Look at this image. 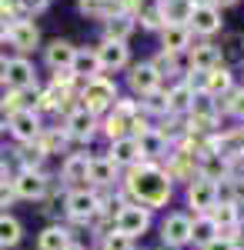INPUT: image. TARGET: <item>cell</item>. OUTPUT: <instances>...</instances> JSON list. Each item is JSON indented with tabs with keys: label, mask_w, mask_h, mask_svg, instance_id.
<instances>
[{
	"label": "cell",
	"mask_w": 244,
	"mask_h": 250,
	"mask_svg": "<svg viewBox=\"0 0 244 250\" xmlns=\"http://www.w3.org/2000/svg\"><path fill=\"white\" fill-rule=\"evenodd\" d=\"M124 184H127V193L137 200V207L154 210L171 200V180L157 164H134Z\"/></svg>",
	"instance_id": "cell-1"
},
{
	"label": "cell",
	"mask_w": 244,
	"mask_h": 250,
	"mask_svg": "<svg viewBox=\"0 0 244 250\" xmlns=\"http://www.w3.org/2000/svg\"><path fill=\"white\" fill-rule=\"evenodd\" d=\"M117 97H121V94H117V83H114L111 77L100 74V77H91L84 87H80V100H84L80 107L91 110V114L97 117V114H104V110H111Z\"/></svg>",
	"instance_id": "cell-2"
},
{
	"label": "cell",
	"mask_w": 244,
	"mask_h": 250,
	"mask_svg": "<svg viewBox=\"0 0 244 250\" xmlns=\"http://www.w3.org/2000/svg\"><path fill=\"white\" fill-rule=\"evenodd\" d=\"M150 227V210L147 207H137V204H131V207H121V210L114 213V233H124V237H141V233Z\"/></svg>",
	"instance_id": "cell-3"
},
{
	"label": "cell",
	"mask_w": 244,
	"mask_h": 250,
	"mask_svg": "<svg viewBox=\"0 0 244 250\" xmlns=\"http://www.w3.org/2000/svg\"><path fill=\"white\" fill-rule=\"evenodd\" d=\"M7 130L14 134V140H20V144H34L40 137V114L34 110V107H24V110H14L10 114V124H7Z\"/></svg>",
	"instance_id": "cell-4"
},
{
	"label": "cell",
	"mask_w": 244,
	"mask_h": 250,
	"mask_svg": "<svg viewBox=\"0 0 244 250\" xmlns=\"http://www.w3.org/2000/svg\"><path fill=\"white\" fill-rule=\"evenodd\" d=\"M7 90H37V70L27 57H14L7 60Z\"/></svg>",
	"instance_id": "cell-5"
},
{
	"label": "cell",
	"mask_w": 244,
	"mask_h": 250,
	"mask_svg": "<svg viewBox=\"0 0 244 250\" xmlns=\"http://www.w3.org/2000/svg\"><path fill=\"white\" fill-rule=\"evenodd\" d=\"M94 50H97V60H100V74L131 67V47L121 43V40H104L100 47H94Z\"/></svg>",
	"instance_id": "cell-6"
},
{
	"label": "cell",
	"mask_w": 244,
	"mask_h": 250,
	"mask_svg": "<svg viewBox=\"0 0 244 250\" xmlns=\"http://www.w3.org/2000/svg\"><path fill=\"white\" fill-rule=\"evenodd\" d=\"M10 187H14V197H24V200H40V197H47V177L40 170H20L14 180H10Z\"/></svg>",
	"instance_id": "cell-7"
},
{
	"label": "cell",
	"mask_w": 244,
	"mask_h": 250,
	"mask_svg": "<svg viewBox=\"0 0 244 250\" xmlns=\"http://www.w3.org/2000/svg\"><path fill=\"white\" fill-rule=\"evenodd\" d=\"M191 34H201V37H214L221 27H224V20H221V7H194L191 10V20H188Z\"/></svg>",
	"instance_id": "cell-8"
},
{
	"label": "cell",
	"mask_w": 244,
	"mask_h": 250,
	"mask_svg": "<svg viewBox=\"0 0 244 250\" xmlns=\"http://www.w3.org/2000/svg\"><path fill=\"white\" fill-rule=\"evenodd\" d=\"M188 204H191L197 213H211L214 207H218V184H214V180H204V177L191 180V187H188Z\"/></svg>",
	"instance_id": "cell-9"
},
{
	"label": "cell",
	"mask_w": 244,
	"mask_h": 250,
	"mask_svg": "<svg viewBox=\"0 0 244 250\" xmlns=\"http://www.w3.org/2000/svg\"><path fill=\"white\" fill-rule=\"evenodd\" d=\"M64 204H67L64 210L71 213L74 220H91V217H97V213H100V197H97V193H91V190H71Z\"/></svg>",
	"instance_id": "cell-10"
},
{
	"label": "cell",
	"mask_w": 244,
	"mask_h": 250,
	"mask_svg": "<svg viewBox=\"0 0 244 250\" xmlns=\"http://www.w3.org/2000/svg\"><path fill=\"white\" fill-rule=\"evenodd\" d=\"M10 43L17 47L20 54H30L40 47V27L34 20H10Z\"/></svg>",
	"instance_id": "cell-11"
},
{
	"label": "cell",
	"mask_w": 244,
	"mask_h": 250,
	"mask_svg": "<svg viewBox=\"0 0 244 250\" xmlns=\"http://www.w3.org/2000/svg\"><path fill=\"white\" fill-rule=\"evenodd\" d=\"M127 87H131V94L147 97V94H154V90L161 87V77L154 74V67L144 60V63H134V67H131V74H127Z\"/></svg>",
	"instance_id": "cell-12"
},
{
	"label": "cell",
	"mask_w": 244,
	"mask_h": 250,
	"mask_svg": "<svg viewBox=\"0 0 244 250\" xmlns=\"http://www.w3.org/2000/svg\"><path fill=\"white\" fill-rule=\"evenodd\" d=\"M188 47H191V27L188 23H164L161 27V50L181 57Z\"/></svg>",
	"instance_id": "cell-13"
},
{
	"label": "cell",
	"mask_w": 244,
	"mask_h": 250,
	"mask_svg": "<svg viewBox=\"0 0 244 250\" xmlns=\"http://www.w3.org/2000/svg\"><path fill=\"white\" fill-rule=\"evenodd\" d=\"M161 237H164V247H181L191 240V217L188 213H171L168 220L161 224Z\"/></svg>",
	"instance_id": "cell-14"
},
{
	"label": "cell",
	"mask_w": 244,
	"mask_h": 250,
	"mask_svg": "<svg viewBox=\"0 0 244 250\" xmlns=\"http://www.w3.org/2000/svg\"><path fill=\"white\" fill-rule=\"evenodd\" d=\"M218 47V57H221V67H241L244 63V34L241 30H231L221 37V43H214Z\"/></svg>",
	"instance_id": "cell-15"
},
{
	"label": "cell",
	"mask_w": 244,
	"mask_h": 250,
	"mask_svg": "<svg viewBox=\"0 0 244 250\" xmlns=\"http://www.w3.org/2000/svg\"><path fill=\"white\" fill-rule=\"evenodd\" d=\"M201 94L204 97H224L231 94V87H234V74L227 70V67H214V70H207V74H201Z\"/></svg>",
	"instance_id": "cell-16"
},
{
	"label": "cell",
	"mask_w": 244,
	"mask_h": 250,
	"mask_svg": "<svg viewBox=\"0 0 244 250\" xmlns=\"http://www.w3.org/2000/svg\"><path fill=\"white\" fill-rule=\"evenodd\" d=\"M97 134V117L91 110H84V107H77L67 114V137H74V140H91Z\"/></svg>",
	"instance_id": "cell-17"
},
{
	"label": "cell",
	"mask_w": 244,
	"mask_h": 250,
	"mask_svg": "<svg viewBox=\"0 0 244 250\" xmlns=\"http://www.w3.org/2000/svg\"><path fill=\"white\" fill-rule=\"evenodd\" d=\"M168 180H194V173H197V157H194V150H177V154H171L168 160Z\"/></svg>",
	"instance_id": "cell-18"
},
{
	"label": "cell",
	"mask_w": 244,
	"mask_h": 250,
	"mask_svg": "<svg viewBox=\"0 0 244 250\" xmlns=\"http://www.w3.org/2000/svg\"><path fill=\"white\" fill-rule=\"evenodd\" d=\"M74 54H77V47L71 43V40H50L47 47H44V60H47V67L50 70H64V67H71L74 63Z\"/></svg>",
	"instance_id": "cell-19"
},
{
	"label": "cell",
	"mask_w": 244,
	"mask_h": 250,
	"mask_svg": "<svg viewBox=\"0 0 244 250\" xmlns=\"http://www.w3.org/2000/svg\"><path fill=\"white\" fill-rule=\"evenodd\" d=\"M188 63H191V74H207L214 70L221 57H218V47L214 43H197V47H188Z\"/></svg>",
	"instance_id": "cell-20"
},
{
	"label": "cell",
	"mask_w": 244,
	"mask_h": 250,
	"mask_svg": "<svg viewBox=\"0 0 244 250\" xmlns=\"http://www.w3.org/2000/svg\"><path fill=\"white\" fill-rule=\"evenodd\" d=\"M134 30H137V20L131 14H124V10H117L114 17L104 20V40H121V43H127Z\"/></svg>",
	"instance_id": "cell-21"
},
{
	"label": "cell",
	"mask_w": 244,
	"mask_h": 250,
	"mask_svg": "<svg viewBox=\"0 0 244 250\" xmlns=\"http://www.w3.org/2000/svg\"><path fill=\"white\" fill-rule=\"evenodd\" d=\"M111 160L117 167H134L141 164V147H137V137H121L111 144Z\"/></svg>",
	"instance_id": "cell-22"
},
{
	"label": "cell",
	"mask_w": 244,
	"mask_h": 250,
	"mask_svg": "<svg viewBox=\"0 0 244 250\" xmlns=\"http://www.w3.org/2000/svg\"><path fill=\"white\" fill-rule=\"evenodd\" d=\"M194 97H197V90H194V83H191V80L174 83V87L168 90V110H171V114H184V110H191Z\"/></svg>",
	"instance_id": "cell-23"
},
{
	"label": "cell",
	"mask_w": 244,
	"mask_h": 250,
	"mask_svg": "<svg viewBox=\"0 0 244 250\" xmlns=\"http://www.w3.org/2000/svg\"><path fill=\"white\" fill-rule=\"evenodd\" d=\"M71 70L77 74V80H80V77H84V80L100 77V60H97V50H80V47H77Z\"/></svg>",
	"instance_id": "cell-24"
},
{
	"label": "cell",
	"mask_w": 244,
	"mask_h": 250,
	"mask_svg": "<svg viewBox=\"0 0 244 250\" xmlns=\"http://www.w3.org/2000/svg\"><path fill=\"white\" fill-rule=\"evenodd\" d=\"M87 180H94L100 187H107L117 180V164L111 157H91V167H87Z\"/></svg>",
	"instance_id": "cell-25"
},
{
	"label": "cell",
	"mask_w": 244,
	"mask_h": 250,
	"mask_svg": "<svg viewBox=\"0 0 244 250\" xmlns=\"http://www.w3.org/2000/svg\"><path fill=\"white\" fill-rule=\"evenodd\" d=\"M157 7H161L164 23H188L191 10H194V3H191V0H157Z\"/></svg>",
	"instance_id": "cell-26"
},
{
	"label": "cell",
	"mask_w": 244,
	"mask_h": 250,
	"mask_svg": "<svg viewBox=\"0 0 244 250\" xmlns=\"http://www.w3.org/2000/svg\"><path fill=\"white\" fill-rule=\"evenodd\" d=\"M137 147H141V157H161V154H168V137L157 127H147L137 137Z\"/></svg>",
	"instance_id": "cell-27"
},
{
	"label": "cell",
	"mask_w": 244,
	"mask_h": 250,
	"mask_svg": "<svg viewBox=\"0 0 244 250\" xmlns=\"http://www.w3.org/2000/svg\"><path fill=\"white\" fill-rule=\"evenodd\" d=\"M87 167H91V157L87 154H71L64 160L60 173H64L67 184H80V180H87Z\"/></svg>",
	"instance_id": "cell-28"
},
{
	"label": "cell",
	"mask_w": 244,
	"mask_h": 250,
	"mask_svg": "<svg viewBox=\"0 0 244 250\" xmlns=\"http://www.w3.org/2000/svg\"><path fill=\"white\" fill-rule=\"evenodd\" d=\"M77 10L91 20H107L117 14V3L114 0H77Z\"/></svg>",
	"instance_id": "cell-29"
},
{
	"label": "cell",
	"mask_w": 244,
	"mask_h": 250,
	"mask_svg": "<svg viewBox=\"0 0 244 250\" xmlns=\"http://www.w3.org/2000/svg\"><path fill=\"white\" fill-rule=\"evenodd\" d=\"M71 247V233L64 227H47L37 237V250H67Z\"/></svg>",
	"instance_id": "cell-30"
},
{
	"label": "cell",
	"mask_w": 244,
	"mask_h": 250,
	"mask_svg": "<svg viewBox=\"0 0 244 250\" xmlns=\"http://www.w3.org/2000/svg\"><path fill=\"white\" fill-rule=\"evenodd\" d=\"M20 237H24L20 220H17V217H10V213H0V247H17Z\"/></svg>",
	"instance_id": "cell-31"
},
{
	"label": "cell",
	"mask_w": 244,
	"mask_h": 250,
	"mask_svg": "<svg viewBox=\"0 0 244 250\" xmlns=\"http://www.w3.org/2000/svg\"><path fill=\"white\" fill-rule=\"evenodd\" d=\"M214 237H218V224H214L207 213H201V217H194V220H191V240H194V244H201V247H204L207 240H214Z\"/></svg>",
	"instance_id": "cell-32"
},
{
	"label": "cell",
	"mask_w": 244,
	"mask_h": 250,
	"mask_svg": "<svg viewBox=\"0 0 244 250\" xmlns=\"http://www.w3.org/2000/svg\"><path fill=\"white\" fill-rule=\"evenodd\" d=\"M207 217L218 224V230H231V227H238V204H218Z\"/></svg>",
	"instance_id": "cell-33"
},
{
	"label": "cell",
	"mask_w": 244,
	"mask_h": 250,
	"mask_svg": "<svg viewBox=\"0 0 244 250\" xmlns=\"http://www.w3.org/2000/svg\"><path fill=\"white\" fill-rule=\"evenodd\" d=\"M150 67H154V74L164 80V77H174V74H181V63H177V57L174 54H168V50H161L154 60H147Z\"/></svg>",
	"instance_id": "cell-34"
},
{
	"label": "cell",
	"mask_w": 244,
	"mask_h": 250,
	"mask_svg": "<svg viewBox=\"0 0 244 250\" xmlns=\"http://www.w3.org/2000/svg\"><path fill=\"white\" fill-rule=\"evenodd\" d=\"M44 154H57V150H64V144H67V130H40V137L34 140Z\"/></svg>",
	"instance_id": "cell-35"
},
{
	"label": "cell",
	"mask_w": 244,
	"mask_h": 250,
	"mask_svg": "<svg viewBox=\"0 0 244 250\" xmlns=\"http://www.w3.org/2000/svg\"><path fill=\"white\" fill-rule=\"evenodd\" d=\"M104 134L111 137V144H114V140H121V137H131V120L111 110V117L104 120Z\"/></svg>",
	"instance_id": "cell-36"
},
{
	"label": "cell",
	"mask_w": 244,
	"mask_h": 250,
	"mask_svg": "<svg viewBox=\"0 0 244 250\" xmlns=\"http://www.w3.org/2000/svg\"><path fill=\"white\" fill-rule=\"evenodd\" d=\"M141 107H144L147 114H171V110H168V90L157 87L154 94H147L144 100H141Z\"/></svg>",
	"instance_id": "cell-37"
},
{
	"label": "cell",
	"mask_w": 244,
	"mask_h": 250,
	"mask_svg": "<svg viewBox=\"0 0 244 250\" xmlns=\"http://www.w3.org/2000/svg\"><path fill=\"white\" fill-rule=\"evenodd\" d=\"M134 20H141L144 30H161V27H164V17H161V7H157V3H154V7H144Z\"/></svg>",
	"instance_id": "cell-38"
},
{
	"label": "cell",
	"mask_w": 244,
	"mask_h": 250,
	"mask_svg": "<svg viewBox=\"0 0 244 250\" xmlns=\"http://www.w3.org/2000/svg\"><path fill=\"white\" fill-rule=\"evenodd\" d=\"M20 154H24V170H40V164H44V157H47L37 144H30V147L20 150Z\"/></svg>",
	"instance_id": "cell-39"
},
{
	"label": "cell",
	"mask_w": 244,
	"mask_h": 250,
	"mask_svg": "<svg viewBox=\"0 0 244 250\" xmlns=\"http://www.w3.org/2000/svg\"><path fill=\"white\" fill-rule=\"evenodd\" d=\"M50 7V0H17V10H24V14H30V17H37V14H44Z\"/></svg>",
	"instance_id": "cell-40"
},
{
	"label": "cell",
	"mask_w": 244,
	"mask_h": 250,
	"mask_svg": "<svg viewBox=\"0 0 244 250\" xmlns=\"http://www.w3.org/2000/svg\"><path fill=\"white\" fill-rule=\"evenodd\" d=\"M201 250H238V240H234V237H224V233H218V237L207 240Z\"/></svg>",
	"instance_id": "cell-41"
},
{
	"label": "cell",
	"mask_w": 244,
	"mask_h": 250,
	"mask_svg": "<svg viewBox=\"0 0 244 250\" xmlns=\"http://www.w3.org/2000/svg\"><path fill=\"white\" fill-rule=\"evenodd\" d=\"M131 237H124V233H111V237H104V250H131Z\"/></svg>",
	"instance_id": "cell-42"
},
{
	"label": "cell",
	"mask_w": 244,
	"mask_h": 250,
	"mask_svg": "<svg viewBox=\"0 0 244 250\" xmlns=\"http://www.w3.org/2000/svg\"><path fill=\"white\" fill-rule=\"evenodd\" d=\"M77 83V74L71 67H64V70H54V87H74Z\"/></svg>",
	"instance_id": "cell-43"
},
{
	"label": "cell",
	"mask_w": 244,
	"mask_h": 250,
	"mask_svg": "<svg viewBox=\"0 0 244 250\" xmlns=\"http://www.w3.org/2000/svg\"><path fill=\"white\" fill-rule=\"evenodd\" d=\"M14 14H17V0H0V17L14 20Z\"/></svg>",
	"instance_id": "cell-44"
},
{
	"label": "cell",
	"mask_w": 244,
	"mask_h": 250,
	"mask_svg": "<svg viewBox=\"0 0 244 250\" xmlns=\"http://www.w3.org/2000/svg\"><path fill=\"white\" fill-rule=\"evenodd\" d=\"M14 200V187H7V180H0V207Z\"/></svg>",
	"instance_id": "cell-45"
},
{
	"label": "cell",
	"mask_w": 244,
	"mask_h": 250,
	"mask_svg": "<svg viewBox=\"0 0 244 250\" xmlns=\"http://www.w3.org/2000/svg\"><path fill=\"white\" fill-rule=\"evenodd\" d=\"M7 37H10V20H3V17H0V43H3Z\"/></svg>",
	"instance_id": "cell-46"
},
{
	"label": "cell",
	"mask_w": 244,
	"mask_h": 250,
	"mask_svg": "<svg viewBox=\"0 0 244 250\" xmlns=\"http://www.w3.org/2000/svg\"><path fill=\"white\" fill-rule=\"evenodd\" d=\"M7 124H10V114H7L3 104H0V130H7Z\"/></svg>",
	"instance_id": "cell-47"
},
{
	"label": "cell",
	"mask_w": 244,
	"mask_h": 250,
	"mask_svg": "<svg viewBox=\"0 0 244 250\" xmlns=\"http://www.w3.org/2000/svg\"><path fill=\"white\" fill-rule=\"evenodd\" d=\"M3 77H7V57L0 54V83H3Z\"/></svg>",
	"instance_id": "cell-48"
},
{
	"label": "cell",
	"mask_w": 244,
	"mask_h": 250,
	"mask_svg": "<svg viewBox=\"0 0 244 250\" xmlns=\"http://www.w3.org/2000/svg\"><path fill=\"white\" fill-rule=\"evenodd\" d=\"M238 0H214V7H234Z\"/></svg>",
	"instance_id": "cell-49"
},
{
	"label": "cell",
	"mask_w": 244,
	"mask_h": 250,
	"mask_svg": "<svg viewBox=\"0 0 244 250\" xmlns=\"http://www.w3.org/2000/svg\"><path fill=\"white\" fill-rule=\"evenodd\" d=\"M191 3H194V7H211L214 0H191Z\"/></svg>",
	"instance_id": "cell-50"
},
{
	"label": "cell",
	"mask_w": 244,
	"mask_h": 250,
	"mask_svg": "<svg viewBox=\"0 0 244 250\" xmlns=\"http://www.w3.org/2000/svg\"><path fill=\"white\" fill-rule=\"evenodd\" d=\"M3 173H7V164H3V157H0V180H3Z\"/></svg>",
	"instance_id": "cell-51"
},
{
	"label": "cell",
	"mask_w": 244,
	"mask_h": 250,
	"mask_svg": "<svg viewBox=\"0 0 244 250\" xmlns=\"http://www.w3.org/2000/svg\"><path fill=\"white\" fill-rule=\"evenodd\" d=\"M67 250H84V247H80V244H71V247H67Z\"/></svg>",
	"instance_id": "cell-52"
},
{
	"label": "cell",
	"mask_w": 244,
	"mask_h": 250,
	"mask_svg": "<svg viewBox=\"0 0 244 250\" xmlns=\"http://www.w3.org/2000/svg\"><path fill=\"white\" fill-rule=\"evenodd\" d=\"M164 250H174V247H164Z\"/></svg>",
	"instance_id": "cell-53"
},
{
	"label": "cell",
	"mask_w": 244,
	"mask_h": 250,
	"mask_svg": "<svg viewBox=\"0 0 244 250\" xmlns=\"http://www.w3.org/2000/svg\"><path fill=\"white\" fill-rule=\"evenodd\" d=\"M114 3H121V0H114Z\"/></svg>",
	"instance_id": "cell-54"
}]
</instances>
